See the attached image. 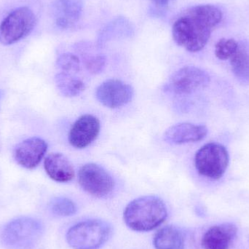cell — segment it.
<instances>
[{"mask_svg": "<svg viewBox=\"0 0 249 249\" xmlns=\"http://www.w3.org/2000/svg\"><path fill=\"white\" fill-rule=\"evenodd\" d=\"M210 83V77L198 67H183L170 77L164 90L178 96L192 94L206 89Z\"/></svg>", "mask_w": 249, "mask_h": 249, "instance_id": "cell-6", "label": "cell"}, {"mask_svg": "<svg viewBox=\"0 0 249 249\" xmlns=\"http://www.w3.org/2000/svg\"><path fill=\"white\" fill-rule=\"evenodd\" d=\"M173 1L174 0H152L155 5L158 7H161V8L168 7Z\"/></svg>", "mask_w": 249, "mask_h": 249, "instance_id": "cell-23", "label": "cell"}, {"mask_svg": "<svg viewBox=\"0 0 249 249\" xmlns=\"http://www.w3.org/2000/svg\"><path fill=\"white\" fill-rule=\"evenodd\" d=\"M44 167L48 177L57 182H69L75 175L72 164L61 153L48 155L44 162Z\"/></svg>", "mask_w": 249, "mask_h": 249, "instance_id": "cell-13", "label": "cell"}, {"mask_svg": "<svg viewBox=\"0 0 249 249\" xmlns=\"http://www.w3.org/2000/svg\"><path fill=\"white\" fill-rule=\"evenodd\" d=\"M57 66L63 72H78L80 70V61L77 55L72 53H64L57 59Z\"/></svg>", "mask_w": 249, "mask_h": 249, "instance_id": "cell-21", "label": "cell"}, {"mask_svg": "<svg viewBox=\"0 0 249 249\" xmlns=\"http://www.w3.org/2000/svg\"><path fill=\"white\" fill-rule=\"evenodd\" d=\"M55 85L61 94L66 97H74L86 89L85 83L70 73H58L55 77Z\"/></svg>", "mask_w": 249, "mask_h": 249, "instance_id": "cell-18", "label": "cell"}, {"mask_svg": "<svg viewBox=\"0 0 249 249\" xmlns=\"http://www.w3.org/2000/svg\"><path fill=\"white\" fill-rule=\"evenodd\" d=\"M51 209L54 214L59 216H72L77 212L75 203L67 197H56L51 204Z\"/></svg>", "mask_w": 249, "mask_h": 249, "instance_id": "cell-19", "label": "cell"}, {"mask_svg": "<svg viewBox=\"0 0 249 249\" xmlns=\"http://www.w3.org/2000/svg\"><path fill=\"white\" fill-rule=\"evenodd\" d=\"M83 7L81 0H55L53 12L56 24L61 28L72 26L80 18Z\"/></svg>", "mask_w": 249, "mask_h": 249, "instance_id": "cell-15", "label": "cell"}, {"mask_svg": "<svg viewBox=\"0 0 249 249\" xmlns=\"http://www.w3.org/2000/svg\"><path fill=\"white\" fill-rule=\"evenodd\" d=\"M208 128L203 124L181 123L171 126L164 133L165 142L170 144L180 145L200 142L206 138Z\"/></svg>", "mask_w": 249, "mask_h": 249, "instance_id": "cell-11", "label": "cell"}, {"mask_svg": "<svg viewBox=\"0 0 249 249\" xmlns=\"http://www.w3.org/2000/svg\"><path fill=\"white\" fill-rule=\"evenodd\" d=\"M134 90L130 85L117 79L102 83L96 90V97L103 106L110 109L122 107L131 102Z\"/></svg>", "mask_w": 249, "mask_h": 249, "instance_id": "cell-8", "label": "cell"}, {"mask_svg": "<svg viewBox=\"0 0 249 249\" xmlns=\"http://www.w3.org/2000/svg\"><path fill=\"white\" fill-rule=\"evenodd\" d=\"M168 216L164 202L156 196H143L130 202L124 212L126 225L133 231L146 232L160 226Z\"/></svg>", "mask_w": 249, "mask_h": 249, "instance_id": "cell-2", "label": "cell"}, {"mask_svg": "<svg viewBox=\"0 0 249 249\" xmlns=\"http://www.w3.org/2000/svg\"><path fill=\"white\" fill-rule=\"evenodd\" d=\"M106 64V58L102 55H93L86 58L85 65L91 74H99L103 71Z\"/></svg>", "mask_w": 249, "mask_h": 249, "instance_id": "cell-22", "label": "cell"}, {"mask_svg": "<svg viewBox=\"0 0 249 249\" xmlns=\"http://www.w3.org/2000/svg\"><path fill=\"white\" fill-rule=\"evenodd\" d=\"M229 162V153L226 147L213 142L202 146L195 157V165L197 172L203 177L213 180L223 177Z\"/></svg>", "mask_w": 249, "mask_h": 249, "instance_id": "cell-4", "label": "cell"}, {"mask_svg": "<svg viewBox=\"0 0 249 249\" xmlns=\"http://www.w3.org/2000/svg\"><path fill=\"white\" fill-rule=\"evenodd\" d=\"M37 225L30 219H18L10 223L4 231V241L11 246H22L32 241L36 235Z\"/></svg>", "mask_w": 249, "mask_h": 249, "instance_id": "cell-14", "label": "cell"}, {"mask_svg": "<svg viewBox=\"0 0 249 249\" xmlns=\"http://www.w3.org/2000/svg\"><path fill=\"white\" fill-rule=\"evenodd\" d=\"M1 90H0V99H1Z\"/></svg>", "mask_w": 249, "mask_h": 249, "instance_id": "cell-24", "label": "cell"}, {"mask_svg": "<svg viewBox=\"0 0 249 249\" xmlns=\"http://www.w3.org/2000/svg\"><path fill=\"white\" fill-rule=\"evenodd\" d=\"M238 42L233 39H222L215 46V55L220 60L230 59L237 48Z\"/></svg>", "mask_w": 249, "mask_h": 249, "instance_id": "cell-20", "label": "cell"}, {"mask_svg": "<svg viewBox=\"0 0 249 249\" xmlns=\"http://www.w3.org/2000/svg\"><path fill=\"white\" fill-rule=\"evenodd\" d=\"M238 229L232 223H224L212 227L202 238L204 249H228L237 235Z\"/></svg>", "mask_w": 249, "mask_h": 249, "instance_id": "cell-12", "label": "cell"}, {"mask_svg": "<svg viewBox=\"0 0 249 249\" xmlns=\"http://www.w3.org/2000/svg\"><path fill=\"white\" fill-rule=\"evenodd\" d=\"M222 10L212 4L190 7L173 26V38L177 45L192 53L207 45L213 29L222 21Z\"/></svg>", "mask_w": 249, "mask_h": 249, "instance_id": "cell-1", "label": "cell"}, {"mask_svg": "<svg viewBox=\"0 0 249 249\" xmlns=\"http://www.w3.org/2000/svg\"><path fill=\"white\" fill-rule=\"evenodd\" d=\"M112 233L111 226L105 221H85L69 230L67 241L74 249H97L105 244Z\"/></svg>", "mask_w": 249, "mask_h": 249, "instance_id": "cell-3", "label": "cell"}, {"mask_svg": "<svg viewBox=\"0 0 249 249\" xmlns=\"http://www.w3.org/2000/svg\"><path fill=\"white\" fill-rule=\"evenodd\" d=\"M48 144L43 139L32 137L20 142L14 149L16 162L27 169H33L39 165L45 156Z\"/></svg>", "mask_w": 249, "mask_h": 249, "instance_id": "cell-10", "label": "cell"}, {"mask_svg": "<svg viewBox=\"0 0 249 249\" xmlns=\"http://www.w3.org/2000/svg\"><path fill=\"white\" fill-rule=\"evenodd\" d=\"M36 17L27 7L16 9L0 24V42L13 45L27 36L35 29Z\"/></svg>", "mask_w": 249, "mask_h": 249, "instance_id": "cell-5", "label": "cell"}, {"mask_svg": "<svg viewBox=\"0 0 249 249\" xmlns=\"http://www.w3.org/2000/svg\"><path fill=\"white\" fill-rule=\"evenodd\" d=\"M78 181L86 193L96 197H107L115 187V181L110 174L95 163L85 164L80 168Z\"/></svg>", "mask_w": 249, "mask_h": 249, "instance_id": "cell-7", "label": "cell"}, {"mask_svg": "<svg viewBox=\"0 0 249 249\" xmlns=\"http://www.w3.org/2000/svg\"><path fill=\"white\" fill-rule=\"evenodd\" d=\"M232 72L242 84H249V42H238V48L231 58Z\"/></svg>", "mask_w": 249, "mask_h": 249, "instance_id": "cell-16", "label": "cell"}, {"mask_svg": "<svg viewBox=\"0 0 249 249\" xmlns=\"http://www.w3.org/2000/svg\"><path fill=\"white\" fill-rule=\"evenodd\" d=\"M184 235L174 226L161 228L155 234L154 245L156 249H184Z\"/></svg>", "mask_w": 249, "mask_h": 249, "instance_id": "cell-17", "label": "cell"}, {"mask_svg": "<svg viewBox=\"0 0 249 249\" xmlns=\"http://www.w3.org/2000/svg\"><path fill=\"white\" fill-rule=\"evenodd\" d=\"M100 121L91 115L80 117L71 126L69 142L77 149H84L96 140L100 132Z\"/></svg>", "mask_w": 249, "mask_h": 249, "instance_id": "cell-9", "label": "cell"}]
</instances>
